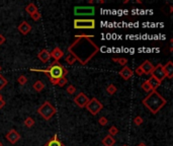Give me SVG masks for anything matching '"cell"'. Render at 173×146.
Returning <instances> with one entry per match:
<instances>
[{
    "mask_svg": "<svg viewBox=\"0 0 173 146\" xmlns=\"http://www.w3.org/2000/svg\"><path fill=\"white\" fill-rule=\"evenodd\" d=\"M94 36H75V41L68 47V52L81 65H86L99 52L98 47L91 39Z\"/></svg>",
    "mask_w": 173,
    "mask_h": 146,
    "instance_id": "obj_1",
    "label": "cell"
},
{
    "mask_svg": "<svg viewBox=\"0 0 173 146\" xmlns=\"http://www.w3.org/2000/svg\"><path fill=\"white\" fill-rule=\"evenodd\" d=\"M31 71L45 73L50 79V82L54 85H57L59 79H61L62 77H66V75L68 74L67 69L58 61H54L47 69H31Z\"/></svg>",
    "mask_w": 173,
    "mask_h": 146,
    "instance_id": "obj_2",
    "label": "cell"
},
{
    "mask_svg": "<svg viewBox=\"0 0 173 146\" xmlns=\"http://www.w3.org/2000/svg\"><path fill=\"white\" fill-rule=\"evenodd\" d=\"M142 103L152 114H157L166 105L167 101L157 90H153L152 92L148 93L146 98H143Z\"/></svg>",
    "mask_w": 173,
    "mask_h": 146,
    "instance_id": "obj_3",
    "label": "cell"
},
{
    "mask_svg": "<svg viewBox=\"0 0 173 146\" xmlns=\"http://www.w3.org/2000/svg\"><path fill=\"white\" fill-rule=\"evenodd\" d=\"M56 113H57L56 108L48 101H45V103L38 109V114H39V116H41L42 118L45 119L46 121L51 120V119L55 116Z\"/></svg>",
    "mask_w": 173,
    "mask_h": 146,
    "instance_id": "obj_4",
    "label": "cell"
},
{
    "mask_svg": "<svg viewBox=\"0 0 173 146\" xmlns=\"http://www.w3.org/2000/svg\"><path fill=\"white\" fill-rule=\"evenodd\" d=\"M74 29H95V19H74Z\"/></svg>",
    "mask_w": 173,
    "mask_h": 146,
    "instance_id": "obj_5",
    "label": "cell"
},
{
    "mask_svg": "<svg viewBox=\"0 0 173 146\" xmlns=\"http://www.w3.org/2000/svg\"><path fill=\"white\" fill-rule=\"evenodd\" d=\"M85 108L87 109V111L90 114L95 116L103 109V105L96 98H89V101L87 103Z\"/></svg>",
    "mask_w": 173,
    "mask_h": 146,
    "instance_id": "obj_6",
    "label": "cell"
},
{
    "mask_svg": "<svg viewBox=\"0 0 173 146\" xmlns=\"http://www.w3.org/2000/svg\"><path fill=\"white\" fill-rule=\"evenodd\" d=\"M95 8L93 6H75L74 7V14L77 16H91L94 15Z\"/></svg>",
    "mask_w": 173,
    "mask_h": 146,
    "instance_id": "obj_7",
    "label": "cell"
},
{
    "mask_svg": "<svg viewBox=\"0 0 173 146\" xmlns=\"http://www.w3.org/2000/svg\"><path fill=\"white\" fill-rule=\"evenodd\" d=\"M153 78H155L156 80H158L159 82L162 83V81L166 78L164 73V70H163V65L162 64H158L157 66H154V69H153L152 73H151Z\"/></svg>",
    "mask_w": 173,
    "mask_h": 146,
    "instance_id": "obj_8",
    "label": "cell"
},
{
    "mask_svg": "<svg viewBox=\"0 0 173 146\" xmlns=\"http://www.w3.org/2000/svg\"><path fill=\"white\" fill-rule=\"evenodd\" d=\"M88 101H89V98H88L84 92L78 93V95H76V98H74V103H75L76 106H78L79 108H85Z\"/></svg>",
    "mask_w": 173,
    "mask_h": 146,
    "instance_id": "obj_9",
    "label": "cell"
},
{
    "mask_svg": "<svg viewBox=\"0 0 173 146\" xmlns=\"http://www.w3.org/2000/svg\"><path fill=\"white\" fill-rule=\"evenodd\" d=\"M5 138L9 143H11V144H15L17 141L20 139V135L16 132V130L11 129L7 132V134L5 135Z\"/></svg>",
    "mask_w": 173,
    "mask_h": 146,
    "instance_id": "obj_10",
    "label": "cell"
},
{
    "mask_svg": "<svg viewBox=\"0 0 173 146\" xmlns=\"http://www.w3.org/2000/svg\"><path fill=\"white\" fill-rule=\"evenodd\" d=\"M17 29H18V32L21 34H24V36H26V34H28L31 33V26L28 23V21H21V23H19V26H17Z\"/></svg>",
    "mask_w": 173,
    "mask_h": 146,
    "instance_id": "obj_11",
    "label": "cell"
},
{
    "mask_svg": "<svg viewBox=\"0 0 173 146\" xmlns=\"http://www.w3.org/2000/svg\"><path fill=\"white\" fill-rule=\"evenodd\" d=\"M140 67L142 69L143 73L146 74V75H149V74L152 73L153 69H154V65H153L149 60H146L141 64Z\"/></svg>",
    "mask_w": 173,
    "mask_h": 146,
    "instance_id": "obj_12",
    "label": "cell"
},
{
    "mask_svg": "<svg viewBox=\"0 0 173 146\" xmlns=\"http://www.w3.org/2000/svg\"><path fill=\"white\" fill-rule=\"evenodd\" d=\"M118 74H120V76L123 79H125V80H128V79H130L133 76L134 72H133L132 69L128 68V66H123V67L122 68V70L118 72Z\"/></svg>",
    "mask_w": 173,
    "mask_h": 146,
    "instance_id": "obj_13",
    "label": "cell"
},
{
    "mask_svg": "<svg viewBox=\"0 0 173 146\" xmlns=\"http://www.w3.org/2000/svg\"><path fill=\"white\" fill-rule=\"evenodd\" d=\"M163 70H164L165 76L167 78L171 79L173 77V62L168 61L165 65H163Z\"/></svg>",
    "mask_w": 173,
    "mask_h": 146,
    "instance_id": "obj_14",
    "label": "cell"
},
{
    "mask_svg": "<svg viewBox=\"0 0 173 146\" xmlns=\"http://www.w3.org/2000/svg\"><path fill=\"white\" fill-rule=\"evenodd\" d=\"M38 58L39 59V61L43 62V63H47V62H49V60L51 59L50 52L48 50H46V49H44V50H42L38 54Z\"/></svg>",
    "mask_w": 173,
    "mask_h": 146,
    "instance_id": "obj_15",
    "label": "cell"
},
{
    "mask_svg": "<svg viewBox=\"0 0 173 146\" xmlns=\"http://www.w3.org/2000/svg\"><path fill=\"white\" fill-rule=\"evenodd\" d=\"M50 55H51L52 58H54V60L59 62V60L64 57V52L62 51L60 48H58V47H57V48H55L53 51L51 52Z\"/></svg>",
    "mask_w": 173,
    "mask_h": 146,
    "instance_id": "obj_16",
    "label": "cell"
},
{
    "mask_svg": "<svg viewBox=\"0 0 173 146\" xmlns=\"http://www.w3.org/2000/svg\"><path fill=\"white\" fill-rule=\"evenodd\" d=\"M45 146H62V142L58 139V135L55 134L53 136V138H51V139L46 143Z\"/></svg>",
    "mask_w": 173,
    "mask_h": 146,
    "instance_id": "obj_17",
    "label": "cell"
},
{
    "mask_svg": "<svg viewBox=\"0 0 173 146\" xmlns=\"http://www.w3.org/2000/svg\"><path fill=\"white\" fill-rule=\"evenodd\" d=\"M101 142H102V144L104 146H113L115 145V139L112 137V136L106 135L105 137L102 139Z\"/></svg>",
    "mask_w": 173,
    "mask_h": 146,
    "instance_id": "obj_18",
    "label": "cell"
},
{
    "mask_svg": "<svg viewBox=\"0 0 173 146\" xmlns=\"http://www.w3.org/2000/svg\"><path fill=\"white\" fill-rule=\"evenodd\" d=\"M33 88L36 91V92H41V91L45 88V83L41 80H38L33 84Z\"/></svg>",
    "mask_w": 173,
    "mask_h": 146,
    "instance_id": "obj_19",
    "label": "cell"
},
{
    "mask_svg": "<svg viewBox=\"0 0 173 146\" xmlns=\"http://www.w3.org/2000/svg\"><path fill=\"white\" fill-rule=\"evenodd\" d=\"M148 82L150 83V85H151V87L153 88V90H156L158 87H159L160 85H161V82H159L158 80H156L155 78H153L152 76L148 79Z\"/></svg>",
    "mask_w": 173,
    "mask_h": 146,
    "instance_id": "obj_20",
    "label": "cell"
},
{
    "mask_svg": "<svg viewBox=\"0 0 173 146\" xmlns=\"http://www.w3.org/2000/svg\"><path fill=\"white\" fill-rule=\"evenodd\" d=\"M26 11L28 12V14H34V12H36V11H39L38 10V7H36V5H34V3H29L28 6L26 7Z\"/></svg>",
    "mask_w": 173,
    "mask_h": 146,
    "instance_id": "obj_21",
    "label": "cell"
},
{
    "mask_svg": "<svg viewBox=\"0 0 173 146\" xmlns=\"http://www.w3.org/2000/svg\"><path fill=\"white\" fill-rule=\"evenodd\" d=\"M141 87H142V90H144L145 92H147V93H150V92H152V91H153V88L151 87V85H150V83L148 82V80H145L144 82L142 83Z\"/></svg>",
    "mask_w": 173,
    "mask_h": 146,
    "instance_id": "obj_22",
    "label": "cell"
},
{
    "mask_svg": "<svg viewBox=\"0 0 173 146\" xmlns=\"http://www.w3.org/2000/svg\"><path fill=\"white\" fill-rule=\"evenodd\" d=\"M112 61L113 62H118V63L120 64V65H122L123 67V66H127V63H128V59L125 58V57H123V58H115V57H113Z\"/></svg>",
    "mask_w": 173,
    "mask_h": 146,
    "instance_id": "obj_23",
    "label": "cell"
},
{
    "mask_svg": "<svg viewBox=\"0 0 173 146\" xmlns=\"http://www.w3.org/2000/svg\"><path fill=\"white\" fill-rule=\"evenodd\" d=\"M117 90H118V88L115 87V84H108L107 87H106V92H107L108 95H115V93L117 92Z\"/></svg>",
    "mask_w": 173,
    "mask_h": 146,
    "instance_id": "obj_24",
    "label": "cell"
},
{
    "mask_svg": "<svg viewBox=\"0 0 173 146\" xmlns=\"http://www.w3.org/2000/svg\"><path fill=\"white\" fill-rule=\"evenodd\" d=\"M34 125V120L31 117H28L24 120V126L28 128H31Z\"/></svg>",
    "mask_w": 173,
    "mask_h": 146,
    "instance_id": "obj_25",
    "label": "cell"
},
{
    "mask_svg": "<svg viewBox=\"0 0 173 146\" xmlns=\"http://www.w3.org/2000/svg\"><path fill=\"white\" fill-rule=\"evenodd\" d=\"M7 83H8L7 79L4 77L3 75H1V74H0V90H3V88L7 85Z\"/></svg>",
    "mask_w": 173,
    "mask_h": 146,
    "instance_id": "obj_26",
    "label": "cell"
},
{
    "mask_svg": "<svg viewBox=\"0 0 173 146\" xmlns=\"http://www.w3.org/2000/svg\"><path fill=\"white\" fill-rule=\"evenodd\" d=\"M65 61L67 62L69 65H73V64L76 62V59L74 58V57H73L72 55H71V54H68V56L65 58Z\"/></svg>",
    "mask_w": 173,
    "mask_h": 146,
    "instance_id": "obj_27",
    "label": "cell"
},
{
    "mask_svg": "<svg viewBox=\"0 0 173 146\" xmlns=\"http://www.w3.org/2000/svg\"><path fill=\"white\" fill-rule=\"evenodd\" d=\"M17 82H18L20 85H24L26 82H28V78H26L24 75H20L18 78H17Z\"/></svg>",
    "mask_w": 173,
    "mask_h": 146,
    "instance_id": "obj_28",
    "label": "cell"
},
{
    "mask_svg": "<svg viewBox=\"0 0 173 146\" xmlns=\"http://www.w3.org/2000/svg\"><path fill=\"white\" fill-rule=\"evenodd\" d=\"M108 133H109V135L110 136H115L118 133V129L117 127H115V126H112V127L109 128V130H108Z\"/></svg>",
    "mask_w": 173,
    "mask_h": 146,
    "instance_id": "obj_29",
    "label": "cell"
},
{
    "mask_svg": "<svg viewBox=\"0 0 173 146\" xmlns=\"http://www.w3.org/2000/svg\"><path fill=\"white\" fill-rule=\"evenodd\" d=\"M134 124L136 126H141L143 124V118L141 116H137L134 118Z\"/></svg>",
    "mask_w": 173,
    "mask_h": 146,
    "instance_id": "obj_30",
    "label": "cell"
},
{
    "mask_svg": "<svg viewBox=\"0 0 173 146\" xmlns=\"http://www.w3.org/2000/svg\"><path fill=\"white\" fill-rule=\"evenodd\" d=\"M66 91H67L68 95H74V93H75V91H76V87L73 84H70V85H68V87H67V90H66Z\"/></svg>",
    "mask_w": 173,
    "mask_h": 146,
    "instance_id": "obj_31",
    "label": "cell"
},
{
    "mask_svg": "<svg viewBox=\"0 0 173 146\" xmlns=\"http://www.w3.org/2000/svg\"><path fill=\"white\" fill-rule=\"evenodd\" d=\"M31 18H33V21H39L41 19V12L39 11H36V12H34V14H31Z\"/></svg>",
    "mask_w": 173,
    "mask_h": 146,
    "instance_id": "obj_32",
    "label": "cell"
},
{
    "mask_svg": "<svg viewBox=\"0 0 173 146\" xmlns=\"http://www.w3.org/2000/svg\"><path fill=\"white\" fill-rule=\"evenodd\" d=\"M67 82H68L67 78H66V77H62L61 79H59V81H58V83H57V85H59L60 87H63V86L65 85Z\"/></svg>",
    "mask_w": 173,
    "mask_h": 146,
    "instance_id": "obj_33",
    "label": "cell"
},
{
    "mask_svg": "<svg viewBox=\"0 0 173 146\" xmlns=\"http://www.w3.org/2000/svg\"><path fill=\"white\" fill-rule=\"evenodd\" d=\"M98 123H99V125H101V126H105V125H107L108 120L105 117H100L99 119H98Z\"/></svg>",
    "mask_w": 173,
    "mask_h": 146,
    "instance_id": "obj_34",
    "label": "cell"
},
{
    "mask_svg": "<svg viewBox=\"0 0 173 146\" xmlns=\"http://www.w3.org/2000/svg\"><path fill=\"white\" fill-rule=\"evenodd\" d=\"M135 73L137 74L138 76H142L143 74H144V73H143V71H142V69H141V67H140V66H139V67H137V68H136V70H135Z\"/></svg>",
    "mask_w": 173,
    "mask_h": 146,
    "instance_id": "obj_35",
    "label": "cell"
},
{
    "mask_svg": "<svg viewBox=\"0 0 173 146\" xmlns=\"http://www.w3.org/2000/svg\"><path fill=\"white\" fill-rule=\"evenodd\" d=\"M5 41H6L5 37H4L3 34H0V45H3V44L5 43Z\"/></svg>",
    "mask_w": 173,
    "mask_h": 146,
    "instance_id": "obj_36",
    "label": "cell"
},
{
    "mask_svg": "<svg viewBox=\"0 0 173 146\" xmlns=\"http://www.w3.org/2000/svg\"><path fill=\"white\" fill-rule=\"evenodd\" d=\"M5 105H6V103H5V101H4L3 98H2V100H0V109H2Z\"/></svg>",
    "mask_w": 173,
    "mask_h": 146,
    "instance_id": "obj_37",
    "label": "cell"
},
{
    "mask_svg": "<svg viewBox=\"0 0 173 146\" xmlns=\"http://www.w3.org/2000/svg\"><path fill=\"white\" fill-rule=\"evenodd\" d=\"M98 3H99V4H103V3H105V1H104V0H99V1H98Z\"/></svg>",
    "mask_w": 173,
    "mask_h": 146,
    "instance_id": "obj_38",
    "label": "cell"
},
{
    "mask_svg": "<svg viewBox=\"0 0 173 146\" xmlns=\"http://www.w3.org/2000/svg\"><path fill=\"white\" fill-rule=\"evenodd\" d=\"M137 146H147V145H146L145 143H143V142H142V143H140V144H138Z\"/></svg>",
    "mask_w": 173,
    "mask_h": 146,
    "instance_id": "obj_39",
    "label": "cell"
},
{
    "mask_svg": "<svg viewBox=\"0 0 173 146\" xmlns=\"http://www.w3.org/2000/svg\"><path fill=\"white\" fill-rule=\"evenodd\" d=\"M88 3H89V4H93V3H94V1H93V0H89V1H88Z\"/></svg>",
    "mask_w": 173,
    "mask_h": 146,
    "instance_id": "obj_40",
    "label": "cell"
},
{
    "mask_svg": "<svg viewBox=\"0 0 173 146\" xmlns=\"http://www.w3.org/2000/svg\"><path fill=\"white\" fill-rule=\"evenodd\" d=\"M126 3H128V0H126V1H123V4H126Z\"/></svg>",
    "mask_w": 173,
    "mask_h": 146,
    "instance_id": "obj_41",
    "label": "cell"
},
{
    "mask_svg": "<svg viewBox=\"0 0 173 146\" xmlns=\"http://www.w3.org/2000/svg\"><path fill=\"white\" fill-rule=\"evenodd\" d=\"M0 146H3V144H2V142L0 141Z\"/></svg>",
    "mask_w": 173,
    "mask_h": 146,
    "instance_id": "obj_42",
    "label": "cell"
},
{
    "mask_svg": "<svg viewBox=\"0 0 173 146\" xmlns=\"http://www.w3.org/2000/svg\"><path fill=\"white\" fill-rule=\"evenodd\" d=\"M0 100H2V95H1V93H0Z\"/></svg>",
    "mask_w": 173,
    "mask_h": 146,
    "instance_id": "obj_43",
    "label": "cell"
},
{
    "mask_svg": "<svg viewBox=\"0 0 173 146\" xmlns=\"http://www.w3.org/2000/svg\"><path fill=\"white\" fill-rule=\"evenodd\" d=\"M2 70V67H1V66H0V71H1Z\"/></svg>",
    "mask_w": 173,
    "mask_h": 146,
    "instance_id": "obj_44",
    "label": "cell"
},
{
    "mask_svg": "<svg viewBox=\"0 0 173 146\" xmlns=\"http://www.w3.org/2000/svg\"><path fill=\"white\" fill-rule=\"evenodd\" d=\"M62 146H65V145H64V144H63V143H62Z\"/></svg>",
    "mask_w": 173,
    "mask_h": 146,
    "instance_id": "obj_45",
    "label": "cell"
},
{
    "mask_svg": "<svg viewBox=\"0 0 173 146\" xmlns=\"http://www.w3.org/2000/svg\"><path fill=\"white\" fill-rule=\"evenodd\" d=\"M122 146H128V145H126V144H125V145H122Z\"/></svg>",
    "mask_w": 173,
    "mask_h": 146,
    "instance_id": "obj_46",
    "label": "cell"
}]
</instances>
